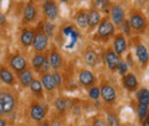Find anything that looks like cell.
Segmentation results:
<instances>
[{
    "mask_svg": "<svg viewBox=\"0 0 149 126\" xmlns=\"http://www.w3.org/2000/svg\"><path fill=\"white\" fill-rule=\"evenodd\" d=\"M129 23H130L131 29L139 31V32H143L148 25L147 18L140 10H132L131 12Z\"/></svg>",
    "mask_w": 149,
    "mask_h": 126,
    "instance_id": "1",
    "label": "cell"
},
{
    "mask_svg": "<svg viewBox=\"0 0 149 126\" xmlns=\"http://www.w3.org/2000/svg\"><path fill=\"white\" fill-rule=\"evenodd\" d=\"M15 108V97L8 92H0V115H8Z\"/></svg>",
    "mask_w": 149,
    "mask_h": 126,
    "instance_id": "2",
    "label": "cell"
},
{
    "mask_svg": "<svg viewBox=\"0 0 149 126\" xmlns=\"http://www.w3.org/2000/svg\"><path fill=\"white\" fill-rule=\"evenodd\" d=\"M113 33H115V26L111 21L108 17L101 19V22L99 23V28H97V36L103 39H108Z\"/></svg>",
    "mask_w": 149,
    "mask_h": 126,
    "instance_id": "3",
    "label": "cell"
},
{
    "mask_svg": "<svg viewBox=\"0 0 149 126\" xmlns=\"http://www.w3.org/2000/svg\"><path fill=\"white\" fill-rule=\"evenodd\" d=\"M32 46L35 48V51L38 53L45 52L47 49L48 46V37L46 36V33L44 31H38L35 33L33 40H32Z\"/></svg>",
    "mask_w": 149,
    "mask_h": 126,
    "instance_id": "4",
    "label": "cell"
},
{
    "mask_svg": "<svg viewBox=\"0 0 149 126\" xmlns=\"http://www.w3.org/2000/svg\"><path fill=\"white\" fill-rule=\"evenodd\" d=\"M42 9L45 13V16L48 18L51 22L55 21L58 15V7L54 0H45L42 5Z\"/></svg>",
    "mask_w": 149,
    "mask_h": 126,
    "instance_id": "5",
    "label": "cell"
},
{
    "mask_svg": "<svg viewBox=\"0 0 149 126\" xmlns=\"http://www.w3.org/2000/svg\"><path fill=\"white\" fill-rule=\"evenodd\" d=\"M63 35L69 38V45H67L65 47L68 49H72L74 47V45H76V42H77V40L79 39V32H78V30L74 28V25L69 24V25H67V26L63 28Z\"/></svg>",
    "mask_w": 149,
    "mask_h": 126,
    "instance_id": "6",
    "label": "cell"
},
{
    "mask_svg": "<svg viewBox=\"0 0 149 126\" xmlns=\"http://www.w3.org/2000/svg\"><path fill=\"white\" fill-rule=\"evenodd\" d=\"M110 16L112 19V24L120 25L125 19V10L120 5H113L110 9Z\"/></svg>",
    "mask_w": 149,
    "mask_h": 126,
    "instance_id": "7",
    "label": "cell"
},
{
    "mask_svg": "<svg viewBox=\"0 0 149 126\" xmlns=\"http://www.w3.org/2000/svg\"><path fill=\"white\" fill-rule=\"evenodd\" d=\"M123 86L130 92H135L138 90V86H139V81H138V78L134 73L132 72H127L123 76Z\"/></svg>",
    "mask_w": 149,
    "mask_h": 126,
    "instance_id": "8",
    "label": "cell"
},
{
    "mask_svg": "<svg viewBox=\"0 0 149 126\" xmlns=\"http://www.w3.org/2000/svg\"><path fill=\"white\" fill-rule=\"evenodd\" d=\"M100 95L102 96V100L107 103H112L116 100V90L109 84H103L100 87Z\"/></svg>",
    "mask_w": 149,
    "mask_h": 126,
    "instance_id": "9",
    "label": "cell"
},
{
    "mask_svg": "<svg viewBox=\"0 0 149 126\" xmlns=\"http://www.w3.org/2000/svg\"><path fill=\"white\" fill-rule=\"evenodd\" d=\"M127 48V41L123 33H117L113 38V52L117 55H122L125 53Z\"/></svg>",
    "mask_w": 149,
    "mask_h": 126,
    "instance_id": "10",
    "label": "cell"
},
{
    "mask_svg": "<svg viewBox=\"0 0 149 126\" xmlns=\"http://www.w3.org/2000/svg\"><path fill=\"white\" fill-rule=\"evenodd\" d=\"M9 64H10L12 69L16 72V73H19L21 71L25 70V69H26V65H28L25 57H23L22 55H19V54L14 55V56L10 58Z\"/></svg>",
    "mask_w": 149,
    "mask_h": 126,
    "instance_id": "11",
    "label": "cell"
},
{
    "mask_svg": "<svg viewBox=\"0 0 149 126\" xmlns=\"http://www.w3.org/2000/svg\"><path fill=\"white\" fill-rule=\"evenodd\" d=\"M36 17H37V7H36L35 2L31 0L25 5L24 12H23V22L30 23V22L35 21Z\"/></svg>",
    "mask_w": 149,
    "mask_h": 126,
    "instance_id": "12",
    "label": "cell"
},
{
    "mask_svg": "<svg viewBox=\"0 0 149 126\" xmlns=\"http://www.w3.org/2000/svg\"><path fill=\"white\" fill-rule=\"evenodd\" d=\"M78 81L80 85L85 86V87H88V86H92L95 81V77H94L93 72L90 71V70H81L79 72V76H78Z\"/></svg>",
    "mask_w": 149,
    "mask_h": 126,
    "instance_id": "13",
    "label": "cell"
},
{
    "mask_svg": "<svg viewBox=\"0 0 149 126\" xmlns=\"http://www.w3.org/2000/svg\"><path fill=\"white\" fill-rule=\"evenodd\" d=\"M119 61H120L119 55L116 54L112 49H108L106 52V62H107V65H108L110 71H115L116 70Z\"/></svg>",
    "mask_w": 149,
    "mask_h": 126,
    "instance_id": "14",
    "label": "cell"
},
{
    "mask_svg": "<svg viewBox=\"0 0 149 126\" xmlns=\"http://www.w3.org/2000/svg\"><path fill=\"white\" fill-rule=\"evenodd\" d=\"M135 55H136L138 61L141 64L146 65L148 63V60H149L148 49H147V47L145 45H142V44H138L136 45V47H135Z\"/></svg>",
    "mask_w": 149,
    "mask_h": 126,
    "instance_id": "15",
    "label": "cell"
},
{
    "mask_svg": "<svg viewBox=\"0 0 149 126\" xmlns=\"http://www.w3.org/2000/svg\"><path fill=\"white\" fill-rule=\"evenodd\" d=\"M30 116L35 122H41L44 119V117H45V110L39 103L35 102V103L31 104Z\"/></svg>",
    "mask_w": 149,
    "mask_h": 126,
    "instance_id": "16",
    "label": "cell"
},
{
    "mask_svg": "<svg viewBox=\"0 0 149 126\" xmlns=\"http://www.w3.org/2000/svg\"><path fill=\"white\" fill-rule=\"evenodd\" d=\"M101 22V15L96 9H90L87 12V26H90V30L94 29L99 23Z\"/></svg>",
    "mask_w": 149,
    "mask_h": 126,
    "instance_id": "17",
    "label": "cell"
},
{
    "mask_svg": "<svg viewBox=\"0 0 149 126\" xmlns=\"http://www.w3.org/2000/svg\"><path fill=\"white\" fill-rule=\"evenodd\" d=\"M40 83H41L42 88H45V90H48V92H52V90H54L56 88L55 83H54L53 77H52V73H49V72L42 73L41 79H40Z\"/></svg>",
    "mask_w": 149,
    "mask_h": 126,
    "instance_id": "18",
    "label": "cell"
},
{
    "mask_svg": "<svg viewBox=\"0 0 149 126\" xmlns=\"http://www.w3.org/2000/svg\"><path fill=\"white\" fill-rule=\"evenodd\" d=\"M48 63H49V67L53 68L54 70H57L62 65V57H61L60 53L56 51L55 48H53L52 52H51V54H49Z\"/></svg>",
    "mask_w": 149,
    "mask_h": 126,
    "instance_id": "19",
    "label": "cell"
},
{
    "mask_svg": "<svg viewBox=\"0 0 149 126\" xmlns=\"http://www.w3.org/2000/svg\"><path fill=\"white\" fill-rule=\"evenodd\" d=\"M84 61H85V63L87 65L93 68V67H95L99 63V55H97V53L94 49L88 48L85 52V54H84Z\"/></svg>",
    "mask_w": 149,
    "mask_h": 126,
    "instance_id": "20",
    "label": "cell"
},
{
    "mask_svg": "<svg viewBox=\"0 0 149 126\" xmlns=\"http://www.w3.org/2000/svg\"><path fill=\"white\" fill-rule=\"evenodd\" d=\"M35 37V31L32 29H24L21 33V44L24 47H29L30 45H32V40Z\"/></svg>",
    "mask_w": 149,
    "mask_h": 126,
    "instance_id": "21",
    "label": "cell"
},
{
    "mask_svg": "<svg viewBox=\"0 0 149 126\" xmlns=\"http://www.w3.org/2000/svg\"><path fill=\"white\" fill-rule=\"evenodd\" d=\"M0 80L7 85H14L15 84V78L14 74L12 73L10 70L7 68H1L0 69Z\"/></svg>",
    "mask_w": 149,
    "mask_h": 126,
    "instance_id": "22",
    "label": "cell"
},
{
    "mask_svg": "<svg viewBox=\"0 0 149 126\" xmlns=\"http://www.w3.org/2000/svg\"><path fill=\"white\" fill-rule=\"evenodd\" d=\"M32 80H33V74L29 69H25L19 73V81L22 86H25V87L29 86Z\"/></svg>",
    "mask_w": 149,
    "mask_h": 126,
    "instance_id": "23",
    "label": "cell"
},
{
    "mask_svg": "<svg viewBox=\"0 0 149 126\" xmlns=\"http://www.w3.org/2000/svg\"><path fill=\"white\" fill-rule=\"evenodd\" d=\"M136 99H138V103L140 104H149V90L148 88H140L136 90Z\"/></svg>",
    "mask_w": 149,
    "mask_h": 126,
    "instance_id": "24",
    "label": "cell"
},
{
    "mask_svg": "<svg viewBox=\"0 0 149 126\" xmlns=\"http://www.w3.org/2000/svg\"><path fill=\"white\" fill-rule=\"evenodd\" d=\"M76 23L80 29L87 28V12L85 10H79L76 14Z\"/></svg>",
    "mask_w": 149,
    "mask_h": 126,
    "instance_id": "25",
    "label": "cell"
},
{
    "mask_svg": "<svg viewBox=\"0 0 149 126\" xmlns=\"http://www.w3.org/2000/svg\"><path fill=\"white\" fill-rule=\"evenodd\" d=\"M46 60V56L42 54V53H37L32 57V67L36 69V70H40L44 62Z\"/></svg>",
    "mask_w": 149,
    "mask_h": 126,
    "instance_id": "26",
    "label": "cell"
},
{
    "mask_svg": "<svg viewBox=\"0 0 149 126\" xmlns=\"http://www.w3.org/2000/svg\"><path fill=\"white\" fill-rule=\"evenodd\" d=\"M109 6H110V0H93V7L97 12L99 10L107 12Z\"/></svg>",
    "mask_w": 149,
    "mask_h": 126,
    "instance_id": "27",
    "label": "cell"
},
{
    "mask_svg": "<svg viewBox=\"0 0 149 126\" xmlns=\"http://www.w3.org/2000/svg\"><path fill=\"white\" fill-rule=\"evenodd\" d=\"M107 125L108 126H120L118 115L116 112L109 111L107 112Z\"/></svg>",
    "mask_w": 149,
    "mask_h": 126,
    "instance_id": "28",
    "label": "cell"
},
{
    "mask_svg": "<svg viewBox=\"0 0 149 126\" xmlns=\"http://www.w3.org/2000/svg\"><path fill=\"white\" fill-rule=\"evenodd\" d=\"M29 87H30V90H31L33 94H36V95H41V93H42V86H41L40 80L33 79V80L31 81V84L29 85Z\"/></svg>",
    "mask_w": 149,
    "mask_h": 126,
    "instance_id": "29",
    "label": "cell"
},
{
    "mask_svg": "<svg viewBox=\"0 0 149 126\" xmlns=\"http://www.w3.org/2000/svg\"><path fill=\"white\" fill-rule=\"evenodd\" d=\"M136 113L140 120H143L148 116V106L147 104H140L138 103L136 106Z\"/></svg>",
    "mask_w": 149,
    "mask_h": 126,
    "instance_id": "30",
    "label": "cell"
},
{
    "mask_svg": "<svg viewBox=\"0 0 149 126\" xmlns=\"http://www.w3.org/2000/svg\"><path fill=\"white\" fill-rule=\"evenodd\" d=\"M54 30H55V25L53 24V22H51V21L44 22V32L46 33V36L53 37L54 36Z\"/></svg>",
    "mask_w": 149,
    "mask_h": 126,
    "instance_id": "31",
    "label": "cell"
},
{
    "mask_svg": "<svg viewBox=\"0 0 149 126\" xmlns=\"http://www.w3.org/2000/svg\"><path fill=\"white\" fill-rule=\"evenodd\" d=\"M55 108L57 109L61 113H63V112L67 110V108H68V102H67V100H64V99H62V97L56 99Z\"/></svg>",
    "mask_w": 149,
    "mask_h": 126,
    "instance_id": "32",
    "label": "cell"
},
{
    "mask_svg": "<svg viewBox=\"0 0 149 126\" xmlns=\"http://www.w3.org/2000/svg\"><path fill=\"white\" fill-rule=\"evenodd\" d=\"M116 70L119 72L120 74H123V76H124L125 73H127V71H129V64H127V62H125V61H119V63H118Z\"/></svg>",
    "mask_w": 149,
    "mask_h": 126,
    "instance_id": "33",
    "label": "cell"
},
{
    "mask_svg": "<svg viewBox=\"0 0 149 126\" xmlns=\"http://www.w3.org/2000/svg\"><path fill=\"white\" fill-rule=\"evenodd\" d=\"M88 96L92 100H97L99 96H100V87H97V86L91 87L90 90H88Z\"/></svg>",
    "mask_w": 149,
    "mask_h": 126,
    "instance_id": "34",
    "label": "cell"
},
{
    "mask_svg": "<svg viewBox=\"0 0 149 126\" xmlns=\"http://www.w3.org/2000/svg\"><path fill=\"white\" fill-rule=\"evenodd\" d=\"M52 77H53V80H54V83H55L56 87H61V86H62V81H63V80H62V76L57 71H54L53 74H52Z\"/></svg>",
    "mask_w": 149,
    "mask_h": 126,
    "instance_id": "35",
    "label": "cell"
},
{
    "mask_svg": "<svg viewBox=\"0 0 149 126\" xmlns=\"http://www.w3.org/2000/svg\"><path fill=\"white\" fill-rule=\"evenodd\" d=\"M120 25H122V29H123L124 33H125L126 36H130V35H131V30H132V29H131L129 21H127V19H124V22H123Z\"/></svg>",
    "mask_w": 149,
    "mask_h": 126,
    "instance_id": "36",
    "label": "cell"
},
{
    "mask_svg": "<svg viewBox=\"0 0 149 126\" xmlns=\"http://www.w3.org/2000/svg\"><path fill=\"white\" fill-rule=\"evenodd\" d=\"M92 126H108L107 125V122L102 118H96L93 122V125Z\"/></svg>",
    "mask_w": 149,
    "mask_h": 126,
    "instance_id": "37",
    "label": "cell"
},
{
    "mask_svg": "<svg viewBox=\"0 0 149 126\" xmlns=\"http://www.w3.org/2000/svg\"><path fill=\"white\" fill-rule=\"evenodd\" d=\"M7 23V18L3 13H0V26H5Z\"/></svg>",
    "mask_w": 149,
    "mask_h": 126,
    "instance_id": "38",
    "label": "cell"
},
{
    "mask_svg": "<svg viewBox=\"0 0 149 126\" xmlns=\"http://www.w3.org/2000/svg\"><path fill=\"white\" fill-rule=\"evenodd\" d=\"M49 63H48V60L46 58L45 60V62H44V64H42V67H41V69L40 70H42V71H45V72H47L48 70H49Z\"/></svg>",
    "mask_w": 149,
    "mask_h": 126,
    "instance_id": "39",
    "label": "cell"
},
{
    "mask_svg": "<svg viewBox=\"0 0 149 126\" xmlns=\"http://www.w3.org/2000/svg\"><path fill=\"white\" fill-rule=\"evenodd\" d=\"M38 126H51V124H49V122H47V120H41V122H39V125Z\"/></svg>",
    "mask_w": 149,
    "mask_h": 126,
    "instance_id": "40",
    "label": "cell"
},
{
    "mask_svg": "<svg viewBox=\"0 0 149 126\" xmlns=\"http://www.w3.org/2000/svg\"><path fill=\"white\" fill-rule=\"evenodd\" d=\"M51 126H62V124H61V122H60V120L55 119V120H53V122H52Z\"/></svg>",
    "mask_w": 149,
    "mask_h": 126,
    "instance_id": "41",
    "label": "cell"
},
{
    "mask_svg": "<svg viewBox=\"0 0 149 126\" xmlns=\"http://www.w3.org/2000/svg\"><path fill=\"white\" fill-rule=\"evenodd\" d=\"M142 126H149V119L148 118H145L142 120Z\"/></svg>",
    "mask_w": 149,
    "mask_h": 126,
    "instance_id": "42",
    "label": "cell"
},
{
    "mask_svg": "<svg viewBox=\"0 0 149 126\" xmlns=\"http://www.w3.org/2000/svg\"><path fill=\"white\" fill-rule=\"evenodd\" d=\"M0 126H6V122L2 118H0Z\"/></svg>",
    "mask_w": 149,
    "mask_h": 126,
    "instance_id": "43",
    "label": "cell"
},
{
    "mask_svg": "<svg viewBox=\"0 0 149 126\" xmlns=\"http://www.w3.org/2000/svg\"><path fill=\"white\" fill-rule=\"evenodd\" d=\"M60 1H61V2H64V3H65V2H68V1H70V0H60Z\"/></svg>",
    "mask_w": 149,
    "mask_h": 126,
    "instance_id": "44",
    "label": "cell"
},
{
    "mask_svg": "<svg viewBox=\"0 0 149 126\" xmlns=\"http://www.w3.org/2000/svg\"><path fill=\"white\" fill-rule=\"evenodd\" d=\"M32 1H33V0H32Z\"/></svg>",
    "mask_w": 149,
    "mask_h": 126,
    "instance_id": "45",
    "label": "cell"
}]
</instances>
